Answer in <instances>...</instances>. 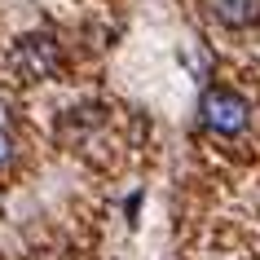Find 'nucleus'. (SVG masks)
I'll return each mask as SVG.
<instances>
[{
  "mask_svg": "<svg viewBox=\"0 0 260 260\" xmlns=\"http://www.w3.org/2000/svg\"><path fill=\"white\" fill-rule=\"evenodd\" d=\"M199 119L216 137H238L251 123V102L243 93H234V88H207L203 102H199Z\"/></svg>",
  "mask_w": 260,
  "mask_h": 260,
  "instance_id": "1",
  "label": "nucleus"
},
{
  "mask_svg": "<svg viewBox=\"0 0 260 260\" xmlns=\"http://www.w3.org/2000/svg\"><path fill=\"white\" fill-rule=\"evenodd\" d=\"M18 67H22V75H31V80H44V75L57 67V44L49 40V36L22 40L18 44Z\"/></svg>",
  "mask_w": 260,
  "mask_h": 260,
  "instance_id": "2",
  "label": "nucleus"
},
{
  "mask_svg": "<svg viewBox=\"0 0 260 260\" xmlns=\"http://www.w3.org/2000/svg\"><path fill=\"white\" fill-rule=\"evenodd\" d=\"M212 18L234 31H243L251 22H260V0H212Z\"/></svg>",
  "mask_w": 260,
  "mask_h": 260,
  "instance_id": "3",
  "label": "nucleus"
},
{
  "mask_svg": "<svg viewBox=\"0 0 260 260\" xmlns=\"http://www.w3.org/2000/svg\"><path fill=\"white\" fill-rule=\"evenodd\" d=\"M9 159H14V137H9V133L0 128V168L9 164Z\"/></svg>",
  "mask_w": 260,
  "mask_h": 260,
  "instance_id": "4",
  "label": "nucleus"
}]
</instances>
